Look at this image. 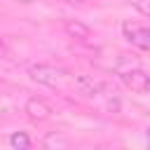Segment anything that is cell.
Returning <instances> with one entry per match:
<instances>
[{
    "label": "cell",
    "mask_w": 150,
    "mask_h": 150,
    "mask_svg": "<svg viewBox=\"0 0 150 150\" xmlns=\"http://www.w3.org/2000/svg\"><path fill=\"white\" fill-rule=\"evenodd\" d=\"M28 73H30V77H33L35 82L47 84V87H61V84L68 80V73H66L63 68H54V66H45V63L33 66Z\"/></svg>",
    "instance_id": "6da1fadb"
},
{
    "label": "cell",
    "mask_w": 150,
    "mask_h": 150,
    "mask_svg": "<svg viewBox=\"0 0 150 150\" xmlns=\"http://www.w3.org/2000/svg\"><path fill=\"white\" fill-rule=\"evenodd\" d=\"M120 80L131 89V91H138V94H150V75L138 70V68H124L120 70Z\"/></svg>",
    "instance_id": "7a4b0ae2"
},
{
    "label": "cell",
    "mask_w": 150,
    "mask_h": 150,
    "mask_svg": "<svg viewBox=\"0 0 150 150\" xmlns=\"http://www.w3.org/2000/svg\"><path fill=\"white\" fill-rule=\"evenodd\" d=\"M124 38L141 47V49H150V26H138V23H124Z\"/></svg>",
    "instance_id": "3957f363"
},
{
    "label": "cell",
    "mask_w": 150,
    "mask_h": 150,
    "mask_svg": "<svg viewBox=\"0 0 150 150\" xmlns=\"http://www.w3.org/2000/svg\"><path fill=\"white\" fill-rule=\"evenodd\" d=\"M75 87H77L80 94L91 96V94H98V91L103 89V82H98V80H94V77H89V75H77V77H75Z\"/></svg>",
    "instance_id": "277c9868"
},
{
    "label": "cell",
    "mask_w": 150,
    "mask_h": 150,
    "mask_svg": "<svg viewBox=\"0 0 150 150\" xmlns=\"http://www.w3.org/2000/svg\"><path fill=\"white\" fill-rule=\"evenodd\" d=\"M26 112H28L30 120H47L49 112H52V108H49L42 98H28V103H26Z\"/></svg>",
    "instance_id": "5b68a950"
},
{
    "label": "cell",
    "mask_w": 150,
    "mask_h": 150,
    "mask_svg": "<svg viewBox=\"0 0 150 150\" xmlns=\"http://www.w3.org/2000/svg\"><path fill=\"white\" fill-rule=\"evenodd\" d=\"M66 33H68L70 38H77V40H87V38L91 35L89 26H84V23H80V21H66Z\"/></svg>",
    "instance_id": "8992f818"
},
{
    "label": "cell",
    "mask_w": 150,
    "mask_h": 150,
    "mask_svg": "<svg viewBox=\"0 0 150 150\" xmlns=\"http://www.w3.org/2000/svg\"><path fill=\"white\" fill-rule=\"evenodd\" d=\"M9 145H12L14 150H28V148H30V138H28L26 131H14V134L9 136Z\"/></svg>",
    "instance_id": "52a82bcc"
},
{
    "label": "cell",
    "mask_w": 150,
    "mask_h": 150,
    "mask_svg": "<svg viewBox=\"0 0 150 150\" xmlns=\"http://www.w3.org/2000/svg\"><path fill=\"white\" fill-rule=\"evenodd\" d=\"M49 145H63V148H66L68 141H66V138H59V136L52 134V136H47V141H45V148H49Z\"/></svg>",
    "instance_id": "ba28073f"
},
{
    "label": "cell",
    "mask_w": 150,
    "mask_h": 150,
    "mask_svg": "<svg viewBox=\"0 0 150 150\" xmlns=\"http://www.w3.org/2000/svg\"><path fill=\"white\" fill-rule=\"evenodd\" d=\"M136 9L145 16H150V0H136Z\"/></svg>",
    "instance_id": "9c48e42d"
},
{
    "label": "cell",
    "mask_w": 150,
    "mask_h": 150,
    "mask_svg": "<svg viewBox=\"0 0 150 150\" xmlns=\"http://www.w3.org/2000/svg\"><path fill=\"white\" fill-rule=\"evenodd\" d=\"M148 143H150V129H148Z\"/></svg>",
    "instance_id": "30bf717a"
}]
</instances>
